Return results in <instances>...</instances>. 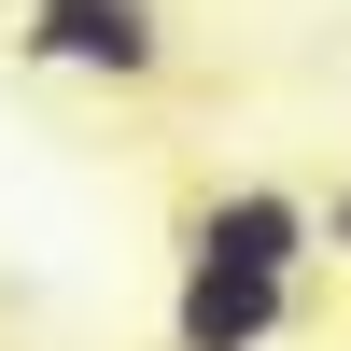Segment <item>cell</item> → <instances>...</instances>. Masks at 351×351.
I'll return each instance as SVG.
<instances>
[{"instance_id": "obj_1", "label": "cell", "mask_w": 351, "mask_h": 351, "mask_svg": "<svg viewBox=\"0 0 351 351\" xmlns=\"http://www.w3.org/2000/svg\"><path fill=\"white\" fill-rule=\"evenodd\" d=\"M28 56L43 71H99V84H155L169 28H155V0H28Z\"/></svg>"}, {"instance_id": "obj_2", "label": "cell", "mask_w": 351, "mask_h": 351, "mask_svg": "<svg viewBox=\"0 0 351 351\" xmlns=\"http://www.w3.org/2000/svg\"><path fill=\"white\" fill-rule=\"evenodd\" d=\"M295 324V281L239 267V253H183V295H169V351H267Z\"/></svg>"}, {"instance_id": "obj_3", "label": "cell", "mask_w": 351, "mask_h": 351, "mask_svg": "<svg viewBox=\"0 0 351 351\" xmlns=\"http://www.w3.org/2000/svg\"><path fill=\"white\" fill-rule=\"evenodd\" d=\"M309 239H324V211H309V197H281V183H225L211 211L183 225V253H239V267H267V281H295Z\"/></svg>"}]
</instances>
